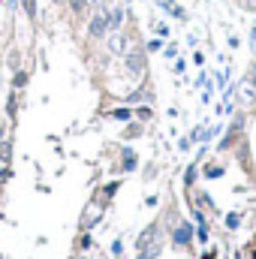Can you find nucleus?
Returning <instances> with one entry per match:
<instances>
[{"instance_id": "nucleus-1", "label": "nucleus", "mask_w": 256, "mask_h": 259, "mask_svg": "<svg viewBox=\"0 0 256 259\" xmlns=\"http://www.w3.org/2000/svg\"><path fill=\"white\" fill-rule=\"evenodd\" d=\"M136 36H133V30H109L106 33V49H109V55H115V58H124L130 49H136V42H133Z\"/></svg>"}, {"instance_id": "nucleus-2", "label": "nucleus", "mask_w": 256, "mask_h": 259, "mask_svg": "<svg viewBox=\"0 0 256 259\" xmlns=\"http://www.w3.org/2000/svg\"><path fill=\"white\" fill-rule=\"evenodd\" d=\"M121 66H124V72H127L130 78H142V75H145V69H148V52H145L142 46L130 49L127 55L121 58Z\"/></svg>"}, {"instance_id": "nucleus-3", "label": "nucleus", "mask_w": 256, "mask_h": 259, "mask_svg": "<svg viewBox=\"0 0 256 259\" xmlns=\"http://www.w3.org/2000/svg\"><path fill=\"white\" fill-rule=\"evenodd\" d=\"M109 33V9H94L88 15V39H106Z\"/></svg>"}, {"instance_id": "nucleus-4", "label": "nucleus", "mask_w": 256, "mask_h": 259, "mask_svg": "<svg viewBox=\"0 0 256 259\" xmlns=\"http://www.w3.org/2000/svg\"><path fill=\"white\" fill-rule=\"evenodd\" d=\"M130 6L127 3H115V6H109V30H124L130 21Z\"/></svg>"}, {"instance_id": "nucleus-5", "label": "nucleus", "mask_w": 256, "mask_h": 259, "mask_svg": "<svg viewBox=\"0 0 256 259\" xmlns=\"http://www.w3.org/2000/svg\"><path fill=\"white\" fill-rule=\"evenodd\" d=\"M172 241H175V247H190L193 244V226L190 223H178L172 229Z\"/></svg>"}, {"instance_id": "nucleus-6", "label": "nucleus", "mask_w": 256, "mask_h": 259, "mask_svg": "<svg viewBox=\"0 0 256 259\" xmlns=\"http://www.w3.org/2000/svg\"><path fill=\"white\" fill-rule=\"evenodd\" d=\"M160 9H163L166 15H172L175 21H187V9H184L178 0H160Z\"/></svg>"}, {"instance_id": "nucleus-7", "label": "nucleus", "mask_w": 256, "mask_h": 259, "mask_svg": "<svg viewBox=\"0 0 256 259\" xmlns=\"http://www.w3.org/2000/svg\"><path fill=\"white\" fill-rule=\"evenodd\" d=\"M100 217H103V205H97V202H91V205L84 208V217H81V226H84V229H91V226H94V223H97Z\"/></svg>"}, {"instance_id": "nucleus-8", "label": "nucleus", "mask_w": 256, "mask_h": 259, "mask_svg": "<svg viewBox=\"0 0 256 259\" xmlns=\"http://www.w3.org/2000/svg\"><path fill=\"white\" fill-rule=\"evenodd\" d=\"M66 6H69V12H72V18H88V12H91V6H88V0H66Z\"/></svg>"}, {"instance_id": "nucleus-9", "label": "nucleus", "mask_w": 256, "mask_h": 259, "mask_svg": "<svg viewBox=\"0 0 256 259\" xmlns=\"http://www.w3.org/2000/svg\"><path fill=\"white\" fill-rule=\"evenodd\" d=\"M21 9H24V15H27L30 21H36V15H39V6H36V0H21Z\"/></svg>"}, {"instance_id": "nucleus-10", "label": "nucleus", "mask_w": 256, "mask_h": 259, "mask_svg": "<svg viewBox=\"0 0 256 259\" xmlns=\"http://www.w3.org/2000/svg\"><path fill=\"white\" fill-rule=\"evenodd\" d=\"M151 30H154L160 39H166V36L172 33V30H169V21H151Z\"/></svg>"}, {"instance_id": "nucleus-11", "label": "nucleus", "mask_w": 256, "mask_h": 259, "mask_svg": "<svg viewBox=\"0 0 256 259\" xmlns=\"http://www.w3.org/2000/svg\"><path fill=\"white\" fill-rule=\"evenodd\" d=\"M27 84V72L24 69H15V75H12V91H21Z\"/></svg>"}, {"instance_id": "nucleus-12", "label": "nucleus", "mask_w": 256, "mask_h": 259, "mask_svg": "<svg viewBox=\"0 0 256 259\" xmlns=\"http://www.w3.org/2000/svg\"><path fill=\"white\" fill-rule=\"evenodd\" d=\"M121 157H124V172H133V169H136V154H133L130 148H124Z\"/></svg>"}, {"instance_id": "nucleus-13", "label": "nucleus", "mask_w": 256, "mask_h": 259, "mask_svg": "<svg viewBox=\"0 0 256 259\" xmlns=\"http://www.w3.org/2000/svg\"><path fill=\"white\" fill-rule=\"evenodd\" d=\"M6 112H9V118H15V112H18V91L9 94V100H6Z\"/></svg>"}, {"instance_id": "nucleus-14", "label": "nucleus", "mask_w": 256, "mask_h": 259, "mask_svg": "<svg viewBox=\"0 0 256 259\" xmlns=\"http://www.w3.org/2000/svg\"><path fill=\"white\" fill-rule=\"evenodd\" d=\"M133 115H136L139 121H151V115H154V112H151V106H136V109H133Z\"/></svg>"}, {"instance_id": "nucleus-15", "label": "nucleus", "mask_w": 256, "mask_h": 259, "mask_svg": "<svg viewBox=\"0 0 256 259\" xmlns=\"http://www.w3.org/2000/svg\"><path fill=\"white\" fill-rule=\"evenodd\" d=\"M112 118H115V121H130V118H133V109H124V106H121V109L112 112Z\"/></svg>"}, {"instance_id": "nucleus-16", "label": "nucleus", "mask_w": 256, "mask_h": 259, "mask_svg": "<svg viewBox=\"0 0 256 259\" xmlns=\"http://www.w3.org/2000/svg\"><path fill=\"white\" fill-rule=\"evenodd\" d=\"M163 58H166V61H175V58H178V46H175V42L163 46Z\"/></svg>"}, {"instance_id": "nucleus-17", "label": "nucleus", "mask_w": 256, "mask_h": 259, "mask_svg": "<svg viewBox=\"0 0 256 259\" xmlns=\"http://www.w3.org/2000/svg\"><path fill=\"white\" fill-rule=\"evenodd\" d=\"M145 52H163V39L157 36V39H148L145 42Z\"/></svg>"}, {"instance_id": "nucleus-18", "label": "nucleus", "mask_w": 256, "mask_h": 259, "mask_svg": "<svg viewBox=\"0 0 256 259\" xmlns=\"http://www.w3.org/2000/svg\"><path fill=\"white\" fill-rule=\"evenodd\" d=\"M238 223H241V214H238V211L226 214V226H229V229H238Z\"/></svg>"}, {"instance_id": "nucleus-19", "label": "nucleus", "mask_w": 256, "mask_h": 259, "mask_svg": "<svg viewBox=\"0 0 256 259\" xmlns=\"http://www.w3.org/2000/svg\"><path fill=\"white\" fill-rule=\"evenodd\" d=\"M88 6H91V12L94 9H109V0H88Z\"/></svg>"}, {"instance_id": "nucleus-20", "label": "nucleus", "mask_w": 256, "mask_h": 259, "mask_svg": "<svg viewBox=\"0 0 256 259\" xmlns=\"http://www.w3.org/2000/svg\"><path fill=\"white\" fill-rule=\"evenodd\" d=\"M241 9H247V12H256V0H235Z\"/></svg>"}, {"instance_id": "nucleus-21", "label": "nucleus", "mask_w": 256, "mask_h": 259, "mask_svg": "<svg viewBox=\"0 0 256 259\" xmlns=\"http://www.w3.org/2000/svg\"><path fill=\"white\" fill-rule=\"evenodd\" d=\"M205 175H208V178H217V175H223V169H220V166H208Z\"/></svg>"}, {"instance_id": "nucleus-22", "label": "nucleus", "mask_w": 256, "mask_h": 259, "mask_svg": "<svg viewBox=\"0 0 256 259\" xmlns=\"http://www.w3.org/2000/svg\"><path fill=\"white\" fill-rule=\"evenodd\" d=\"M112 253H115V256H121V253H124V244H121V238L112 244Z\"/></svg>"}, {"instance_id": "nucleus-23", "label": "nucleus", "mask_w": 256, "mask_h": 259, "mask_svg": "<svg viewBox=\"0 0 256 259\" xmlns=\"http://www.w3.org/2000/svg\"><path fill=\"white\" fill-rule=\"evenodd\" d=\"M187 69V61H181V58H175V72H184Z\"/></svg>"}, {"instance_id": "nucleus-24", "label": "nucleus", "mask_w": 256, "mask_h": 259, "mask_svg": "<svg viewBox=\"0 0 256 259\" xmlns=\"http://www.w3.org/2000/svg\"><path fill=\"white\" fill-rule=\"evenodd\" d=\"M139 130H142L139 124H133V127L127 130V139H136V136H139Z\"/></svg>"}, {"instance_id": "nucleus-25", "label": "nucleus", "mask_w": 256, "mask_h": 259, "mask_svg": "<svg viewBox=\"0 0 256 259\" xmlns=\"http://www.w3.org/2000/svg\"><path fill=\"white\" fill-rule=\"evenodd\" d=\"M78 244H81V247H91V244H94V241H91V235H88V232H84V235H81V241H78Z\"/></svg>"}, {"instance_id": "nucleus-26", "label": "nucleus", "mask_w": 256, "mask_h": 259, "mask_svg": "<svg viewBox=\"0 0 256 259\" xmlns=\"http://www.w3.org/2000/svg\"><path fill=\"white\" fill-rule=\"evenodd\" d=\"M184 181H187V184H193V181H196V169H193V166L187 169V178H184Z\"/></svg>"}, {"instance_id": "nucleus-27", "label": "nucleus", "mask_w": 256, "mask_h": 259, "mask_svg": "<svg viewBox=\"0 0 256 259\" xmlns=\"http://www.w3.org/2000/svg\"><path fill=\"white\" fill-rule=\"evenodd\" d=\"M193 64H196V66H202V64H205V58H202V52H196V55H193Z\"/></svg>"}, {"instance_id": "nucleus-28", "label": "nucleus", "mask_w": 256, "mask_h": 259, "mask_svg": "<svg viewBox=\"0 0 256 259\" xmlns=\"http://www.w3.org/2000/svg\"><path fill=\"white\" fill-rule=\"evenodd\" d=\"M15 6H18L15 0H6V9H9V12H15Z\"/></svg>"}, {"instance_id": "nucleus-29", "label": "nucleus", "mask_w": 256, "mask_h": 259, "mask_svg": "<svg viewBox=\"0 0 256 259\" xmlns=\"http://www.w3.org/2000/svg\"><path fill=\"white\" fill-rule=\"evenodd\" d=\"M250 81L256 84V61H253V66H250Z\"/></svg>"}, {"instance_id": "nucleus-30", "label": "nucleus", "mask_w": 256, "mask_h": 259, "mask_svg": "<svg viewBox=\"0 0 256 259\" xmlns=\"http://www.w3.org/2000/svg\"><path fill=\"white\" fill-rule=\"evenodd\" d=\"M52 3H58V6H66V0H52Z\"/></svg>"}, {"instance_id": "nucleus-31", "label": "nucleus", "mask_w": 256, "mask_h": 259, "mask_svg": "<svg viewBox=\"0 0 256 259\" xmlns=\"http://www.w3.org/2000/svg\"><path fill=\"white\" fill-rule=\"evenodd\" d=\"M250 36H253V42H256V24H253V30H250Z\"/></svg>"}, {"instance_id": "nucleus-32", "label": "nucleus", "mask_w": 256, "mask_h": 259, "mask_svg": "<svg viewBox=\"0 0 256 259\" xmlns=\"http://www.w3.org/2000/svg\"><path fill=\"white\" fill-rule=\"evenodd\" d=\"M121 3H127V6H130V3H133V0H121Z\"/></svg>"}, {"instance_id": "nucleus-33", "label": "nucleus", "mask_w": 256, "mask_h": 259, "mask_svg": "<svg viewBox=\"0 0 256 259\" xmlns=\"http://www.w3.org/2000/svg\"><path fill=\"white\" fill-rule=\"evenodd\" d=\"M205 259H214V253H208V256H205Z\"/></svg>"}, {"instance_id": "nucleus-34", "label": "nucleus", "mask_w": 256, "mask_h": 259, "mask_svg": "<svg viewBox=\"0 0 256 259\" xmlns=\"http://www.w3.org/2000/svg\"><path fill=\"white\" fill-rule=\"evenodd\" d=\"M193 3H196V0H193Z\"/></svg>"}]
</instances>
